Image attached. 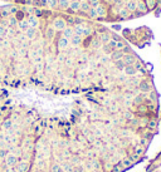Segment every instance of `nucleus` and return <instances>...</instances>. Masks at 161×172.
I'll list each match as a JSON object with an SVG mask.
<instances>
[{"label": "nucleus", "instance_id": "nucleus-1", "mask_svg": "<svg viewBox=\"0 0 161 172\" xmlns=\"http://www.w3.org/2000/svg\"><path fill=\"white\" fill-rule=\"evenodd\" d=\"M30 168H32V162H28L25 159H22L15 166L16 172H29Z\"/></svg>", "mask_w": 161, "mask_h": 172}, {"label": "nucleus", "instance_id": "nucleus-2", "mask_svg": "<svg viewBox=\"0 0 161 172\" xmlns=\"http://www.w3.org/2000/svg\"><path fill=\"white\" fill-rule=\"evenodd\" d=\"M152 89H155L152 81L147 82V81H145V79H144V81H141L139 83V90L141 92V93H148V92H151Z\"/></svg>", "mask_w": 161, "mask_h": 172}, {"label": "nucleus", "instance_id": "nucleus-3", "mask_svg": "<svg viewBox=\"0 0 161 172\" xmlns=\"http://www.w3.org/2000/svg\"><path fill=\"white\" fill-rule=\"evenodd\" d=\"M53 29L56 30V32H63V30L67 28V23H65L64 19L62 18H56L54 20H53Z\"/></svg>", "mask_w": 161, "mask_h": 172}, {"label": "nucleus", "instance_id": "nucleus-4", "mask_svg": "<svg viewBox=\"0 0 161 172\" xmlns=\"http://www.w3.org/2000/svg\"><path fill=\"white\" fill-rule=\"evenodd\" d=\"M136 59H137V55H135L134 53L132 54H125L123 58H122L125 65H134V63L136 62Z\"/></svg>", "mask_w": 161, "mask_h": 172}, {"label": "nucleus", "instance_id": "nucleus-5", "mask_svg": "<svg viewBox=\"0 0 161 172\" xmlns=\"http://www.w3.org/2000/svg\"><path fill=\"white\" fill-rule=\"evenodd\" d=\"M4 161H5V163L8 165V167H15L16 163L19 162V159H18V157L15 155H8Z\"/></svg>", "mask_w": 161, "mask_h": 172}, {"label": "nucleus", "instance_id": "nucleus-6", "mask_svg": "<svg viewBox=\"0 0 161 172\" xmlns=\"http://www.w3.org/2000/svg\"><path fill=\"white\" fill-rule=\"evenodd\" d=\"M57 47H58L59 50H65V49H68V47H69V40L63 38V36H61V38L58 39Z\"/></svg>", "mask_w": 161, "mask_h": 172}, {"label": "nucleus", "instance_id": "nucleus-7", "mask_svg": "<svg viewBox=\"0 0 161 172\" xmlns=\"http://www.w3.org/2000/svg\"><path fill=\"white\" fill-rule=\"evenodd\" d=\"M121 165H122V167L125 168V171H127V170H130V168H132L134 166H135V163L131 161V159L128 158V157H125V158H122L121 159Z\"/></svg>", "mask_w": 161, "mask_h": 172}, {"label": "nucleus", "instance_id": "nucleus-8", "mask_svg": "<svg viewBox=\"0 0 161 172\" xmlns=\"http://www.w3.org/2000/svg\"><path fill=\"white\" fill-rule=\"evenodd\" d=\"M13 123H14V122L11 121L10 118H5L1 122V125H0V128L3 130V132H5V131H8V130H10V128L13 127Z\"/></svg>", "mask_w": 161, "mask_h": 172}, {"label": "nucleus", "instance_id": "nucleus-9", "mask_svg": "<svg viewBox=\"0 0 161 172\" xmlns=\"http://www.w3.org/2000/svg\"><path fill=\"white\" fill-rule=\"evenodd\" d=\"M61 165V167H62V170H63V172H73V168H74V166L70 163L69 161H63V162H61L59 163Z\"/></svg>", "mask_w": 161, "mask_h": 172}, {"label": "nucleus", "instance_id": "nucleus-10", "mask_svg": "<svg viewBox=\"0 0 161 172\" xmlns=\"http://www.w3.org/2000/svg\"><path fill=\"white\" fill-rule=\"evenodd\" d=\"M123 73H125V76H126V77H135L137 70L135 69L134 65H126V67H125V69H123Z\"/></svg>", "mask_w": 161, "mask_h": 172}, {"label": "nucleus", "instance_id": "nucleus-11", "mask_svg": "<svg viewBox=\"0 0 161 172\" xmlns=\"http://www.w3.org/2000/svg\"><path fill=\"white\" fill-rule=\"evenodd\" d=\"M28 23H29V28H33V29H37L39 27V20H38V18L37 16H34V15H30L28 18Z\"/></svg>", "mask_w": 161, "mask_h": 172}, {"label": "nucleus", "instance_id": "nucleus-12", "mask_svg": "<svg viewBox=\"0 0 161 172\" xmlns=\"http://www.w3.org/2000/svg\"><path fill=\"white\" fill-rule=\"evenodd\" d=\"M125 8H126L128 13H134V11L137 10V3L134 1V0H128V1L125 4Z\"/></svg>", "mask_w": 161, "mask_h": 172}, {"label": "nucleus", "instance_id": "nucleus-13", "mask_svg": "<svg viewBox=\"0 0 161 172\" xmlns=\"http://www.w3.org/2000/svg\"><path fill=\"white\" fill-rule=\"evenodd\" d=\"M123 52L122 50H113L110 55V59H112L113 62H117V60H121L123 58Z\"/></svg>", "mask_w": 161, "mask_h": 172}, {"label": "nucleus", "instance_id": "nucleus-14", "mask_svg": "<svg viewBox=\"0 0 161 172\" xmlns=\"http://www.w3.org/2000/svg\"><path fill=\"white\" fill-rule=\"evenodd\" d=\"M157 126H159L157 118H150L146 128H147V130H150V131H157Z\"/></svg>", "mask_w": 161, "mask_h": 172}, {"label": "nucleus", "instance_id": "nucleus-15", "mask_svg": "<svg viewBox=\"0 0 161 172\" xmlns=\"http://www.w3.org/2000/svg\"><path fill=\"white\" fill-rule=\"evenodd\" d=\"M146 151H147V148H145V147H141L139 145L134 147V153H136V155L140 156V157L146 156Z\"/></svg>", "mask_w": 161, "mask_h": 172}, {"label": "nucleus", "instance_id": "nucleus-16", "mask_svg": "<svg viewBox=\"0 0 161 172\" xmlns=\"http://www.w3.org/2000/svg\"><path fill=\"white\" fill-rule=\"evenodd\" d=\"M25 34V38L29 39V40H33L37 38V29H33V28H29L27 32L24 33Z\"/></svg>", "mask_w": 161, "mask_h": 172}, {"label": "nucleus", "instance_id": "nucleus-17", "mask_svg": "<svg viewBox=\"0 0 161 172\" xmlns=\"http://www.w3.org/2000/svg\"><path fill=\"white\" fill-rule=\"evenodd\" d=\"M74 35V32H73V28H69V27H67V28H65L64 30H63V32H62V36H63V38H65V39H70V38H72V36Z\"/></svg>", "mask_w": 161, "mask_h": 172}, {"label": "nucleus", "instance_id": "nucleus-18", "mask_svg": "<svg viewBox=\"0 0 161 172\" xmlns=\"http://www.w3.org/2000/svg\"><path fill=\"white\" fill-rule=\"evenodd\" d=\"M98 39H99V42L102 43V44H108L110 40H111V33H108V32L102 33Z\"/></svg>", "mask_w": 161, "mask_h": 172}, {"label": "nucleus", "instance_id": "nucleus-19", "mask_svg": "<svg viewBox=\"0 0 161 172\" xmlns=\"http://www.w3.org/2000/svg\"><path fill=\"white\" fill-rule=\"evenodd\" d=\"M18 28H19L22 32H27V30L29 29V23H28V20L27 19H23V20H20V22H18Z\"/></svg>", "mask_w": 161, "mask_h": 172}, {"label": "nucleus", "instance_id": "nucleus-20", "mask_svg": "<svg viewBox=\"0 0 161 172\" xmlns=\"http://www.w3.org/2000/svg\"><path fill=\"white\" fill-rule=\"evenodd\" d=\"M79 5H81V3L78 1V0H74V1H72V3H69V10L72 11V13H77V11H79Z\"/></svg>", "mask_w": 161, "mask_h": 172}, {"label": "nucleus", "instance_id": "nucleus-21", "mask_svg": "<svg viewBox=\"0 0 161 172\" xmlns=\"http://www.w3.org/2000/svg\"><path fill=\"white\" fill-rule=\"evenodd\" d=\"M54 35H56V30L53 29L52 27H49V28H47L45 29V33H44V36L47 39H49V40H52L53 38H54Z\"/></svg>", "mask_w": 161, "mask_h": 172}, {"label": "nucleus", "instance_id": "nucleus-22", "mask_svg": "<svg viewBox=\"0 0 161 172\" xmlns=\"http://www.w3.org/2000/svg\"><path fill=\"white\" fill-rule=\"evenodd\" d=\"M70 40V43H72V45H74V47H78L81 43L83 42V36H79V35H73L72 38L69 39Z\"/></svg>", "mask_w": 161, "mask_h": 172}, {"label": "nucleus", "instance_id": "nucleus-23", "mask_svg": "<svg viewBox=\"0 0 161 172\" xmlns=\"http://www.w3.org/2000/svg\"><path fill=\"white\" fill-rule=\"evenodd\" d=\"M83 28H85V24H78V25H74V27H73L74 35L83 36Z\"/></svg>", "mask_w": 161, "mask_h": 172}, {"label": "nucleus", "instance_id": "nucleus-24", "mask_svg": "<svg viewBox=\"0 0 161 172\" xmlns=\"http://www.w3.org/2000/svg\"><path fill=\"white\" fill-rule=\"evenodd\" d=\"M49 171L50 172H63L61 165H59L58 162H53L49 165Z\"/></svg>", "mask_w": 161, "mask_h": 172}, {"label": "nucleus", "instance_id": "nucleus-25", "mask_svg": "<svg viewBox=\"0 0 161 172\" xmlns=\"http://www.w3.org/2000/svg\"><path fill=\"white\" fill-rule=\"evenodd\" d=\"M147 5L145 4V3H142V1H140V3H137V10L136 11H139V13H141V14H146L147 13Z\"/></svg>", "mask_w": 161, "mask_h": 172}, {"label": "nucleus", "instance_id": "nucleus-26", "mask_svg": "<svg viewBox=\"0 0 161 172\" xmlns=\"http://www.w3.org/2000/svg\"><path fill=\"white\" fill-rule=\"evenodd\" d=\"M122 117H123V119L125 121H131L132 118H135V113L134 112H131V110H128V109H126L125 112L122 113Z\"/></svg>", "mask_w": 161, "mask_h": 172}, {"label": "nucleus", "instance_id": "nucleus-27", "mask_svg": "<svg viewBox=\"0 0 161 172\" xmlns=\"http://www.w3.org/2000/svg\"><path fill=\"white\" fill-rule=\"evenodd\" d=\"M89 9H91V7H89V3H88V1L81 3V5H79V11H82L83 14H87L88 11H89Z\"/></svg>", "mask_w": 161, "mask_h": 172}, {"label": "nucleus", "instance_id": "nucleus-28", "mask_svg": "<svg viewBox=\"0 0 161 172\" xmlns=\"http://www.w3.org/2000/svg\"><path fill=\"white\" fill-rule=\"evenodd\" d=\"M8 27L9 28H15L18 27V20L15 16H9L8 18Z\"/></svg>", "mask_w": 161, "mask_h": 172}, {"label": "nucleus", "instance_id": "nucleus-29", "mask_svg": "<svg viewBox=\"0 0 161 172\" xmlns=\"http://www.w3.org/2000/svg\"><path fill=\"white\" fill-rule=\"evenodd\" d=\"M58 7L63 10H67L69 8V1L68 0H58Z\"/></svg>", "mask_w": 161, "mask_h": 172}, {"label": "nucleus", "instance_id": "nucleus-30", "mask_svg": "<svg viewBox=\"0 0 161 172\" xmlns=\"http://www.w3.org/2000/svg\"><path fill=\"white\" fill-rule=\"evenodd\" d=\"M111 172H125V168L122 167L121 162H117L112 166V171Z\"/></svg>", "mask_w": 161, "mask_h": 172}, {"label": "nucleus", "instance_id": "nucleus-31", "mask_svg": "<svg viewBox=\"0 0 161 172\" xmlns=\"http://www.w3.org/2000/svg\"><path fill=\"white\" fill-rule=\"evenodd\" d=\"M150 143H151V141H148L147 138H144V137H141L140 141H139V146L145 147V148H147L148 145H150Z\"/></svg>", "mask_w": 161, "mask_h": 172}, {"label": "nucleus", "instance_id": "nucleus-32", "mask_svg": "<svg viewBox=\"0 0 161 172\" xmlns=\"http://www.w3.org/2000/svg\"><path fill=\"white\" fill-rule=\"evenodd\" d=\"M118 15H120V19H126V18L130 16V13L126 10V8H122L120 11H118Z\"/></svg>", "mask_w": 161, "mask_h": 172}, {"label": "nucleus", "instance_id": "nucleus-33", "mask_svg": "<svg viewBox=\"0 0 161 172\" xmlns=\"http://www.w3.org/2000/svg\"><path fill=\"white\" fill-rule=\"evenodd\" d=\"M112 163L110 162H102V171L103 172H111L112 171Z\"/></svg>", "mask_w": 161, "mask_h": 172}, {"label": "nucleus", "instance_id": "nucleus-34", "mask_svg": "<svg viewBox=\"0 0 161 172\" xmlns=\"http://www.w3.org/2000/svg\"><path fill=\"white\" fill-rule=\"evenodd\" d=\"M115 63V67H116V69H118V70H123L125 69V63H123V60L121 59V60H117V62H113Z\"/></svg>", "mask_w": 161, "mask_h": 172}, {"label": "nucleus", "instance_id": "nucleus-35", "mask_svg": "<svg viewBox=\"0 0 161 172\" xmlns=\"http://www.w3.org/2000/svg\"><path fill=\"white\" fill-rule=\"evenodd\" d=\"M96 11H97L98 16H103V15H106V10H105V8H103L102 4H99L98 7L96 8Z\"/></svg>", "mask_w": 161, "mask_h": 172}, {"label": "nucleus", "instance_id": "nucleus-36", "mask_svg": "<svg viewBox=\"0 0 161 172\" xmlns=\"http://www.w3.org/2000/svg\"><path fill=\"white\" fill-rule=\"evenodd\" d=\"M87 14H88V16L91 18V19H97V18H98V14H97L96 9H93V8L89 9V11H88Z\"/></svg>", "mask_w": 161, "mask_h": 172}, {"label": "nucleus", "instance_id": "nucleus-37", "mask_svg": "<svg viewBox=\"0 0 161 172\" xmlns=\"http://www.w3.org/2000/svg\"><path fill=\"white\" fill-rule=\"evenodd\" d=\"M126 47V44H125V42H122V40H118V42H116V50H122V49Z\"/></svg>", "mask_w": 161, "mask_h": 172}, {"label": "nucleus", "instance_id": "nucleus-38", "mask_svg": "<svg viewBox=\"0 0 161 172\" xmlns=\"http://www.w3.org/2000/svg\"><path fill=\"white\" fill-rule=\"evenodd\" d=\"M3 38H7V28L0 25V39H3Z\"/></svg>", "mask_w": 161, "mask_h": 172}, {"label": "nucleus", "instance_id": "nucleus-39", "mask_svg": "<svg viewBox=\"0 0 161 172\" xmlns=\"http://www.w3.org/2000/svg\"><path fill=\"white\" fill-rule=\"evenodd\" d=\"M103 52H105L107 55H111V53L113 52V49H112L108 44H103Z\"/></svg>", "mask_w": 161, "mask_h": 172}, {"label": "nucleus", "instance_id": "nucleus-40", "mask_svg": "<svg viewBox=\"0 0 161 172\" xmlns=\"http://www.w3.org/2000/svg\"><path fill=\"white\" fill-rule=\"evenodd\" d=\"M88 3H89V7L93 8V9H96L99 5V0H89Z\"/></svg>", "mask_w": 161, "mask_h": 172}, {"label": "nucleus", "instance_id": "nucleus-41", "mask_svg": "<svg viewBox=\"0 0 161 172\" xmlns=\"http://www.w3.org/2000/svg\"><path fill=\"white\" fill-rule=\"evenodd\" d=\"M8 155H9V153H8L7 150H5V148H0V159H5Z\"/></svg>", "mask_w": 161, "mask_h": 172}, {"label": "nucleus", "instance_id": "nucleus-42", "mask_svg": "<svg viewBox=\"0 0 161 172\" xmlns=\"http://www.w3.org/2000/svg\"><path fill=\"white\" fill-rule=\"evenodd\" d=\"M47 1H48L49 8H52V9H54L56 7H58V0H47Z\"/></svg>", "mask_w": 161, "mask_h": 172}, {"label": "nucleus", "instance_id": "nucleus-43", "mask_svg": "<svg viewBox=\"0 0 161 172\" xmlns=\"http://www.w3.org/2000/svg\"><path fill=\"white\" fill-rule=\"evenodd\" d=\"M65 23H67V24H70V25H74V16H69V15H67V16H65Z\"/></svg>", "mask_w": 161, "mask_h": 172}, {"label": "nucleus", "instance_id": "nucleus-44", "mask_svg": "<svg viewBox=\"0 0 161 172\" xmlns=\"http://www.w3.org/2000/svg\"><path fill=\"white\" fill-rule=\"evenodd\" d=\"M57 59H58V62H59V63H63V62H65V59H67V57H65V54L61 53V54H58Z\"/></svg>", "mask_w": 161, "mask_h": 172}, {"label": "nucleus", "instance_id": "nucleus-45", "mask_svg": "<svg viewBox=\"0 0 161 172\" xmlns=\"http://www.w3.org/2000/svg\"><path fill=\"white\" fill-rule=\"evenodd\" d=\"M43 13H44V11L43 10H40V9H34V16H42V15H43Z\"/></svg>", "mask_w": 161, "mask_h": 172}, {"label": "nucleus", "instance_id": "nucleus-46", "mask_svg": "<svg viewBox=\"0 0 161 172\" xmlns=\"http://www.w3.org/2000/svg\"><path fill=\"white\" fill-rule=\"evenodd\" d=\"M108 45H110V47L113 49V50H116V42H115V40H110Z\"/></svg>", "mask_w": 161, "mask_h": 172}, {"label": "nucleus", "instance_id": "nucleus-47", "mask_svg": "<svg viewBox=\"0 0 161 172\" xmlns=\"http://www.w3.org/2000/svg\"><path fill=\"white\" fill-rule=\"evenodd\" d=\"M108 59H110V55H103V57L101 58V63H107Z\"/></svg>", "mask_w": 161, "mask_h": 172}, {"label": "nucleus", "instance_id": "nucleus-48", "mask_svg": "<svg viewBox=\"0 0 161 172\" xmlns=\"http://www.w3.org/2000/svg\"><path fill=\"white\" fill-rule=\"evenodd\" d=\"M3 172H16L15 167H8V168H5Z\"/></svg>", "mask_w": 161, "mask_h": 172}, {"label": "nucleus", "instance_id": "nucleus-49", "mask_svg": "<svg viewBox=\"0 0 161 172\" xmlns=\"http://www.w3.org/2000/svg\"><path fill=\"white\" fill-rule=\"evenodd\" d=\"M94 172H103V171H94Z\"/></svg>", "mask_w": 161, "mask_h": 172}, {"label": "nucleus", "instance_id": "nucleus-50", "mask_svg": "<svg viewBox=\"0 0 161 172\" xmlns=\"http://www.w3.org/2000/svg\"><path fill=\"white\" fill-rule=\"evenodd\" d=\"M1 161H3V159H0V162H1Z\"/></svg>", "mask_w": 161, "mask_h": 172}]
</instances>
